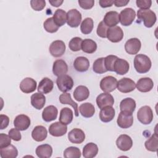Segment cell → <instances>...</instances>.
Listing matches in <instances>:
<instances>
[{
  "instance_id": "2",
  "label": "cell",
  "mask_w": 158,
  "mask_h": 158,
  "mask_svg": "<svg viewBox=\"0 0 158 158\" xmlns=\"http://www.w3.org/2000/svg\"><path fill=\"white\" fill-rule=\"evenodd\" d=\"M138 19L143 22L147 28L152 27L156 23L157 17L154 12L150 9H139L137 12Z\"/></svg>"
},
{
  "instance_id": "26",
  "label": "cell",
  "mask_w": 158,
  "mask_h": 158,
  "mask_svg": "<svg viewBox=\"0 0 158 158\" xmlns=\"http://www.w3.org/2000/svg\"><path fill=\"white\" fill-rule=\"evenodd\" d=\"M73 67L78 72H86L89 67V60L83 56L78 57L75 59L73 62Z\"/></svg>"
},
{
  "instance_id": "52",
  "label": "cell",
  "mask_w": 158,
  "mask_h": 158,
  "mask_svg": "<svg viewBox=\"0 0 158 158\" xmlns=\"http://www.w3.org/2000/svg\"><path fill=\"white\" fill-rule=\"evenodd\" d=\"M0 118H1V130H3L6 128L9 123V118L4 114L0 115Z\"/></svg>"
},
{
  "instance_id": "44",
  "label": "cell",
  "mask_w": 158,
  "mask_h": 158,
  "mask_svg": "<svg viewBox=\"0 0 158 158\" xmlns=\"http://www.w3.org/2000/svg\"><path fill=\"white\" fill-rule=\"evenodd\" d=\"M82 41V39L80 37L77 36L72 38L69 43V47L70 49L74 52L81 50Z\"/></svg>"
},
{
  "instance_id": "10",
  "label": "cell",
  "mask_w": 158,
  "mask_h": 158,
  "mask_svg": "<svg viewBox=\"0 0 158 158\" xmlns=\"http://www.w3.org/2000/svg\"><path fill=\"white\" fill-rule=\"evenodd\" d=\"M107 39L112 43L120 42L123 38V31L118 26H115L108 28L107 31Z\"/></svg>"
},
{
  "instance_id": "25",
  "label": "cell",
  "mask_w": 158,
  "mask_h": 158,
  "mask_svg": "<svg viewBox=\"0 0 158 158\" xmlns=\"http://www.w3.org/2000/svg\"><path fill=\"white\" fill-rule=\"evenodd\" d=\"M48 135V131L46 128L42 125L36 126L32 132H31V137L32 138L38 142L44 141Z\"/></svg>"
},
{
  "instance_id": "18",
  "label": "cell",
  "mask_w": 158,
  "mask_h": 158,
  "mask_svg": "<svg viewBox=\"0 0 158 158\" xmlns=\"http://www.w3.org/2000/svg\"><path fill=\"white\" fill-rule=\"evenodd\" d=\"M137 89L142 93L150 91L154 87V83L151 78L149 77H143L139 79L136 84Z\"/></svg>"
},
{
  "instance_id": "17",
  "label": "cell",
  "mask_w": 158,
  "mask_h": 158,
  "mask_svg": "<svg viewBox=\"0 0 158 158\" xmlns=\"http://www.w3.org/2000/svg\"><path fill=\"white\" fill-rule=\"evenodd\" d=\"M68 139L72 143L81 144L85 139V134L80 128H73L68 133Z\"/></svg>"
},
{
  "instance_id": "16",
  "label": "cell",
  "mask_w": 158,
  "mask_h": 158,
  "mask_svg": "<svg viewBox=\"0 0 158 158\" xmlns=\"http://www.w3.org/2000/svg\"><path fill=\"white\" fill-rule=\"evenodd\" d=\"M67 125L62 124L59 121L52 123L49 127V134L55 137H59L64 135L67 133Z\"/></svg>"
},
{
  "instance_id": "35",
  "label": "cell",
  "mask_w": 158,
  "mask_h": 158,
  "mask_svg": "<svg viewBox=\"0 0 158 158\" xmlns=\"http://www.w3.org/2000/svg\"><path fill=\"white\" fill-rule=\"evenodd\" d=\"M79 110L81 115L85 118L91 117L95 113V108L94 106L89 102L81 104L79 107Z\"/></svg>"
},
{
  "instance_id": "42",
  "label": "cell",
  "mask_w": 158,
  "mask_h": 158,
  "mask_svg": "<svg viewBox=\"0 0 158 158\" xmlns=\"http://www.w3.org/2000/svg\"><path fill=\"white\" fill-rule=\"evenodd\" d=\"M64 157L65 158H80L81 157V151L77 147L70 146L65 149Z\"/></svg>"
},
{
  "instance_id": "43",
  "label": "cell",
  "mask_w": 158,
  "mask_h": 158,
  "mask_svg": "<svg viewBox=\"0 0 158 158\" xmlns=\"http://www.w3.org/2000/svg\"><path fill=\"white\" fill-rule=\"evenodd\" d=\"M43 27L46 31L51 33L56 32L59 29V27L55 23L52 17H49L44 22Z\"/></svg>"
},
{
  "instance_id": "4",
  "label": "cell",
  "mask_w": 158,
  "mask_h": 158,
  "mask_svg": "<svg viewBox=\"0 0 158 158\" xmlns=\"http://www.w3.org/2000/svg\"><path fill=\"white\" fill-rule=\"evenodd\" d=\"M56 84L60 91L65 93L72 89L73 86V81L70 76L65 74L57 77Z\"/></svg>"
},
{
  "instance_id": "20",
  "label": "cell",
  "mask_w": 158,
  "mask_h": 158,
  "mask_svg": "<svg viewBox=\"0 0 158 158\" xmlns=\"http://www.w3.org/2000/svg\"><path fill=\"white\" fill-rule=\"evenodd\" d=\"M68 72V65L62 59H57L53 63L52 72L54 75L59 77L65 75Z\"/></svg>"
},
{
  "instance_id": "6",
  "label": "cell",
  "mask_w": 158,
  "mask_h": 158,
  "mask_svg": "<svg viewBox=\"0 0 158 158\" xmlns=\"http://www.w3.org/2000/svg\"><path fill=\"white\" fill-rule=\"evenodd\" d=\"M117 79L112 76L104 77L100 81V88L105 93H110L114 91L117 86Z\"/></svg>"
},
{
  "instance_id": "14",
  "label": "cell",
  "mask_w": 158,
  "mask_h": 158,
  "mask_svg": "<svg viewBox=\"0 0 158 158\" xmlns=\"http://www.w3.org/2000/svg\"><path fill=\"white\" fill-rule=\"evenodd\" d=\"M116 145L120 150L127 151L131 148L133 141L130 136L125 134L120 135L116 140Z\"/></svg>"
},
{
  "instance_id": "46",
  "label": "cell",
  "mask_w": 158,
  "mask_h": 158,
  "mask_svg": "<svg viewBox=\"0 0 158 158\" xmlns=\"http://www.w3.org/2000/svg\"><path fill=\"white\" fill-rule=\"evenodd\" d=\"M108 28L109 27L105 25L103 21L100 22V23L98 25L97 30H96L97 35L101 38H107V31Z\"/></svg>"
},
{
  "instance_id": "8",
  "label": "cell",
  "mask_w": 158,
  "mask_h": 158,
  "mask_svg": "<svg viewBox=\"0 0 158 158\" xmlns=\"http://www.w3.org/2000/svg\"><path fill=\"white\" fill-rule=\"evenodd\" d=\"M117 123L118 126L122 128H130L132 126L133 123V117L132 114L121 111L118 114Z\"/></svg>"
},
{
  "instance_id": "34",
  "label": "cell",
  "mask_w": 158,
  "mask_h": 158,
  "mask_svg": "<svg viewBox=\"0 0 158 158\" xmlns=\"http://www.w3.org/2000/svg\"><path fill=\"white\" fill-rule=\"evenodd\" d=\"M98 152V147L93 143L86 144L83 149V156L85 158H93L97 155Z\"/></svg>"
},
{
  "instance_id": "3",
  "label": "cell",
  "mask_w": 158,
  "mask_h": 158,
  "mask_svg": "<svg viewBox=\"0 0 158 158\" xmlns=\"http://www.w3.org/2000/svg\"><path fill=\"white\" fill-rule=\"evenodd\" d=\"M138 120L144 125L151 123L153 119V112L148 106H142L137 112Z\"/></svg>"
},
{
  "instance_id": "19",
  "label": "cell",
  "mask_w": 158,
  "mask_h": 158,
  "mask_svg": "<svg viewBox=\"0 0 158 158\" xmlns=\"http://www.w3.org/2000/svg\"><path fill=\"white\" fill-rule=\"evenodd\" d=\"M36 88V81L32 78H25L20 83V89L24 93H32L35 91Z\"/></svg>"
},
{
  "instance_id": "21",
  "label": "cell",
  "mask_w": 158,
  "mask_h": 158,
  "mask_svg": "<svg viewBox=\"0 0 158 158\" xmlns=\"http://www.w3.org/2000/svg\"><path fill=\"white\" fill-rule=\"evenodd\" d=\"M129 68V63L126 60L118 57L114 63V72H116L118 75H123L128 72Z\"/></svg>"
},
{
  "instance_id": "39",
  "label": "cell",
  "mask_w": 158,
  "mask_h": 158,
  "mask_svg": "<svg viewBox=\"0 0 158 158\" xmlns=\"http://www.w3.org/2000/svg\"><path fill=\"white\" fill-rule=\"evenodd\" d=\"M146 149L151 152H157L158 149V136L157 133H154L148 139L145 141Z\"/></svg>"
},
{
  "instance_id": "36",
  "label": "cell",
  "mask_w": 158,
  "mask_h": 158,
  "mask_svg": "<svg viewBox=\"0 0 158 158\" xmlns=\"http://www.w3.org/2000/svg\"><path fill=\"white\" fill-rule=\"evenodd\" d=\"M0 155L2 158H15L18 155L17 148L12 144L0 148Z\"/></svg>"
},
{
  "instance_id": "33",
  "label": "cell",
  "mask_w": 158,
  "mask_h": 158,
  "mask_svg": "<svg viewBox=\"0 0 158 158\" xmlns=\"http://www.w3.org/2000/svg\"><path fill=\"white\" fill-rule=\"evenodd\" d=\"M59 101L62 104H69L75 110V115L76 117L78 116V104L74 102L72 98L71 95L69 93H63L59 96Z\"/></svg>"
},
{
  "instance_id": "29",
  "label": "cell",
  "mask_w": 158,
  "mask_h": 158,
  "mask_svg": "<svg viewBox=\"0 0 158 158\" xmlns=\"http://www.w3.org/2000/svg\"><path fill=\"white\" fill-rule=\"evenodd\" d=\"M46 102L45 96L40 93H35L31 96V104L33 107L38 110L41 109Z\"/></svg>"
},
{
  "instance_id": "31",
  "label": "cell",
  "mask_w": 158,
  "mask_h": 158,
  "mask_svg": "<svg viewBox=\"0 0 158 158\" xmlns=\"http://www.w3.org/2000/svg\"><path fill=\"white\" fill-rule=\"evenodd\" d=\"M73 117V111L69 107H64L61 109L59 115V122L64 125L70 124Z\"/></svg>"
},
{
  "instance_id": "30",
  "label": "cell",
  "mask_w": 158,
  "mask_h": 158,
  "mask_svg": "<svg viewBox=\"0 0 158 158\" xmlns=\"http://www.w3.org/2000/svg\"><path fill=\"white\" fill-rule=\"evenodd\" d=\"M136 108V102L131 98L123 99L120 103V109L121 111L132 114Z\"/></svg>"
},
{
  "instance_id": "54",
  "label": "cell",
  "mask_w": 158,
  "mask_h": 158,
  "mask_svg": "<svg viewBox=\"0 0 158 158\" xmlns=\"http://www.w3.org/2000/svg\"><path fill=\"white\" fill-rule=\"evenodd\" d=\"M129 2V0H115L114 1V4L116 7H122L126 6Z\"/></svg>"
},
{
  "instance_id": "47",
  "label": "cell",
  "mask_w": 158,
  "mask_h": 158,
  "mask_svg": "<svg viewBox=\"0 0 158 158\" xmlns=\"http://www.w3.org/2000/svg\"><path fill=\"white\" fill-rule=\"evenodd\" d=\"M30 5L32 9L36 11L43 10L46 6V1L44 0H31Z\"/></svg>"
},
{
  "instance_id": "22",
  "label": "cell",
  "mask_w": 158,
  "mask_h": 158,
  "mask_svg": "<svg viewBox=\"0 0 158 158\" xmlns=\"http://www.w3.org/2000/svg\"><path fill=\"white\" fill-rule=\"evenodd\" d=\"M58 110L54 106L51 105L45 107L42 112V118L46 122H49L56 119Z\"/></svg>"
},
{
  "instance_id": "38",
  "label": "cell",
  "mask_w": 158,
  "mask_h": 158,
  "mask_svg": "<svg viewBox=\"0 0 158 158\" xmlns=\"http://www.w3.org/2000/svg\"><path fill=\"white\" fill-rule=\"evenodd\" d=\"M81 49L88 54L94 53L97 49V44L91 39H85L81 43Z\"/></svg>"
},
{
  "instance_id": "48",
  "label": "cell",
  "mask_w": 158,
  "mask_h": 158,
  "mask_svg": "<svg viewBox=\"0 0 158 158\" xmlns=\"http://www.w3.org/2000/svg\"><path fill=\"white\" fill-rule=\"evenodd\" d=\"M11 143V138L9 135L4 133L0 134V148H5L9 146Z\"/></svg>"
},
{
  "instance_id": "40",
  "label": "cell",
  "mask_w": 158,
  "mask_h": 158,
  "mask_svg": "<svg viewBox=\"0 0 158 158\" xmlns=\"http://www.w3.org/2000/svg\"><path fill=\"white\" fill-rule=\"evenodd\" d=\"M93 27V20L90 17H87L82 21L80 25V30L83 34L88 35L92 31Z\"/></svg>"
},
{
  "instance_id": "7",
  "label": "cell",
  "mask_w": 158,
  "mask_h": 158,
  "mask_svg": "<svg viewBox=\"0 0 158 158\" xmlns=\"http://www.w3.org/2000/svg\"><path fill=\"white\" fill-rule=\"evenodd\" d=\"M81 20V14L77 9L69 10L67 13V23L69 26L76 28L79 26Z\"/></svg>"
},
{
  "instance_id": "45",
  "label": "cell",
  "mask_w": 158,
  "mask_h": 158,
  "mask_svg": "<svg viewBox=\"0 0 158 158\" xmlns=\"http://www.w3.org/2000/svg\"><path fill=\"white\" fill-rule=\"evenodd\" d=\"M118 57L116 56L109 55L104 57V64L107 71L114 72V65L115 60Z\"/></svg>"
},
{
  "instance_id": "28",
  "label": "cell",
  "mask_w": 158,
  "mask_h": 158,
  "mask_svg": "<svg viewBox=\"0 0 158 158\" xmlns=\"http://www.w3.org/2000/svg\"><path fill=\"white\" fill-rule=\"evenodd\" d=\"M53 87V81L49 78L44 77L40 81L38 86V91L42 94H48L52 90Z\"/></svg>"
},
{
  "instance_id": "12",
  "label": "cell",
  "mask_w": 158,
  "mask_h": 158,
  "mask_svg": "<svg viewBox=\"0 0 158 158\" xmlns=\"http://www.w3.org/2000/svg\"><path fill=\"white\" fill-rule=\"evenodd\" d=\"M96 102L98 107L101 109L106 106H112L114 104V99L109 93H103L97 96Z\"/></svg>"
},
{
  "instance_id": "5",
  "label": "cell",
  "mask_w": 158,
  "mask_h": 158,
  "mask_svg": "<svg viewBox=\"0 0 158 158\" xmlns=\"http://www.w3.org/2000/svg\"><path fill=\"white\" fill-rule=\"evenodd\" d=\"M136 17L135 11L130 7H127L121 10L119 14V21L123 26L130 25Z\"/></svg>"
},
{
  "instance_id": "32",
  "label": "cell",
  "mask_w": 158,
  "mask_h": 158,
  "mask_svg": "<svg viewBox=\"0 0 158 158\" xmlns=\"http://www.w3.org/2000/svg\"><path fill=\"white\" fill-rule=\"evenodd\" d=\"M35 152L40 158H49L52 156V148L48 144H41L36 148Z\"/></svg>"
},
{
  "instance_id": "27",
  "label": "cell",
  "mask_w": 158,
  "mask_h": 158,
  "mask_svg": "<svg viewBox=\"0 0 158 158\" xmlns=\"http://www.w3.org/2000/svg\"><path fill=\"white\" fill-rule=\"evenodd\" d=\"M89 96V91L88 88L83 85L77 86L73 91V98L77 101H83L88 99Z\"/></svg>"
},
{
  "instance_id": "55",
  "label": "cell",
  "mask_w": 158,
  "mask_h": 158,
  "mask_svg": "<svg viewBox=\"0 0 158 158\" xmlns=\"http://www.w3.org/2000/svg\"><path fill=\"white\" fill-rule=\"evenodd\" d=\"M64 1L62 0H49V2L54 7H59L63 3Z\"/></svg>"
},
{
  "instance_id": "53",
  "label": "cell",
  "mask_w": 158,
  "mask_h": 158,
  "mask_svg": "<svg viewBox=\"0 0 158 158\" xmlns=\"http://www.w3.org/2000/svg\"><path fill=\"white\" fill-rule=\"evenodd\" d=\"M114 1L112 0H100L99 1V3L101 7L106 8L108 7H111L114 4Z\"/></svg>"
},
{
  "instance_id": "37",
  "label": "cell",
  "mask_w": 158,
  "mask_h": 158,
  "mask_svg": "<svg viewBox=\"0 0 158 158\" xmlns=\"http://www.w3.org/2000/svg\"><path fill=\"white\" fill-rule=\"evenodd\" d=\"M53 20L55 23L59 27H62L67 22V13L62 9H57L53 15Z\"/></svg>"
},
{
  "instance_id": "49",
  "label": "cell",
  "mask_w": 158,
  "mask_h": 158,
  "mask_svg": "<svg viewBox=\"0 0 158 158\" xmlns=\"http://www.w3.org/2000/svg\"><path fill=\"white\" fill-rule=\"evenodd\" d=\"M9 136L12 139L15 141H19L21 139L22 136L20 132V130L17 128H11L8 132Z\"/></svg>"
},
{
  "instance_id": "24",
  "label": "cell",
  "mask_w": 158,
  "mask_h": 158,
  "mask_svg": "<svg viewBox=\"0 0 158 158\" xmlns=\"http://www.w3.org/2000/svg\"><path fill=\"white\" fill-rule=\"evenodd\" d=\"M103 22L108 27H112L116 26L118 23L119 14L116 11H109L107 12L104 17Z\"/></svg>"
},
{
  "instance_id": "11",
  "label": "cell",
  "mask_w": 158,
  "mask_h": 158,
  "mask_svg": "<svg viewBox=\"0 0 158 158\" xmlns=\"http://www.w3.org/2000/svg\"><path fill=\"white\" fill-rule=\"evenodd\" d=\"M65 44L63 41L56 40L50 44L49 52L53 57H59L65 53Z\"/></svg>"
},
{
  "instance_id": "41",
  "label": "cell",
  "mask_w": 158,
  "mask_h": 158,
  "mask_svg": "<svg viewBox=\"0 0 158 158\" xmlns=\"http://www.w3.org/2000/svg\"><path fill=\"white\" fill-rule=\"evenodd\" d=\"M93 70L95 73L99 74L107 72L104 64V57L98 58L94 62L93 65Z\"/></svg>"
},
{
  "instance_id": "51",
  "label": "cell",
  "mask_w": 158,
  "mask_h": 158,
  "mask_svg": "<svg viewBox=\"0 0 158 158\" xmlns=\"http://www.w3.org/2000/svg\"><path fill=\"white\" fill-rule=\"evenodd\" d=\"M78 4L83 9H91L94 4V0H79Z\"/></svg>"
},
{
  "instance_id": "9",
  "label": "cell",
  "mask_w": 158,
  "mask_h": 158,
  "mask_svg": "<svg viewBox=\"0 0 158 158\" xmlns=\"http://www.w3.org/2000/svg\"><path fill=\"white\" fill-rule=\"evenodd\" d=\"M136 87V83L129 78L124 77L117 82V88L119 91L123 93H128L133 91Z\"/></svg>"
},
{
  "instance_id": "1",
  "label": "cell",
  "mask_w": 158,
  "mask_h": 158,
  "mask_svg": "<svg viewBox=\"0 0 158 158\" xmlns=\"http://www.w3.org/2000/svg\"><path fill=\"white\" fill-rule=\"evenodd\" d=\"M134 67L139 73L148 72L151 67V61L148 56L145 54H137L134 59Z\"/></svg>"
},
{
  "instance_id": "15",
  "label": "cell",
  "mask_w": 158,
  "mask_h": 158,
  "mask_svg": "<svg viewBox=\"0 0 158 158\" xmlns=\"http://www.w3.org/2000/svg\"><path fill=\"white\" fill-rule=\"evenodd\" d=\"M30 118L25 114L18 115L14 120V125L15 128L20 131H24L28 128L30 125Z\"/></svg>"
},
{
  "instance_id": "13",
  "label": "cell",
  "mask_w": 158,
  "mask_h": 158,
  "mask_svg": "<svg viewBox=\"0 0 158 158\" xmlns=\"http://www.w3.org/2000/svg\"><path fill=\"white\" fill-rule=\"evenodd\" d=\"M141 43L137 38H132L127 41L125 44V49L128 54H136L140 50Z\"/></svg>"
},
{
  "instance_id": "23",
  "label": "cell",
  "mask_w": 158,
  "mask_h": 158,
  "mask_svg": "<svg viewBox=\"0 0 158 158\" xmlns=\"http://www.w3.org/2000/svg\"><path fill=\"white\" fill-rule=\"evenodd\" d=\"M115 112V109L112 106L104 107L99 112V118L102 122H109L114 118Z\"/></svg>"
},
{
  "instance_id": "50",
  "label": "cell",
  "mask_w": 158,
  "mask_h": 158,
  "mask_svg": "<svg viewBox=\"0 0 158 158\" xmlns=\"http://www.w3.org/2000/svg\"><path fill=\"white\" fill-rule=\"evenodd\" d=\"M136 3L137 7L140 9H149L152 1L151 0H136Z\"/></svg>"
}]
</instances>
